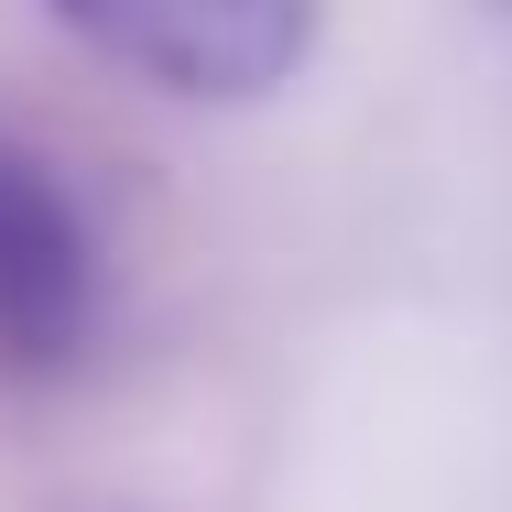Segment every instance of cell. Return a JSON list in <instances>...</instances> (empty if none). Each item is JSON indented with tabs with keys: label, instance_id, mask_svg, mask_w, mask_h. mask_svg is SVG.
I'll return each mask as SVG.
<instances>
[{
	"label": "cell",
	"instance_id": "2",
	"mask_svg": "<svg viewBox=\"0 0 512 512\" xmlns=\"http://www.w3.org/2000/svg\"><path fill=\"white\" fill-rule=\"evenodd\" d=\"M109 306V262L88 207L55 186L44 153L0 142V371H66Z\"/></svg>",
	"mask_w": 512,
	"mask_h": 512
},
{
	"label": "cell",
	"instance_id": "1",
	"mask_svg": "<svg viewBox=\"0 0 512 512\" xmlns=\"http://www.w3.org/2000/svg\"><path fill=\"white\" fill-rule=\"evenodd\" d=\"M327 0H55V22L164 99H262L316 55Z\"/></svg>",
	"mask_w": 512,
	"mask_h": 512
}]
</instances>
